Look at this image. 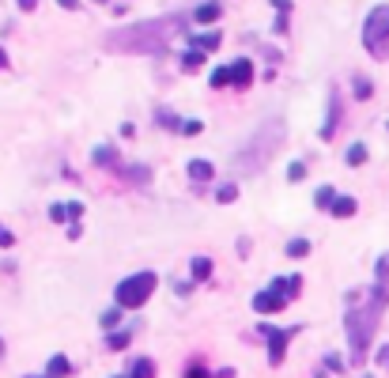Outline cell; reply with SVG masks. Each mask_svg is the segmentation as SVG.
Returning a JSON list of instances; mask_svg holds the SVG:
<instances>
[{
  "label": "cell",
  "mask_w": 389,
  "mask_h": 378,
  "mask_svg": "<svg viewBox=\"0 0 389 378\" xmlns=\"http://www.w3.org/2000/svg\"><path fill=\"white\" fill-rule=\"evenodd\" d=\"M185 27V15H159V19H140L121 30H110L106 46L121 53H167L170 38Z\"/></svg>",
  "instance_id": "obj_1"
},
{
  "label": "cell",
  "mask_w": 389,
  "mask_h": 378,
  "mask_svg": "<svg viewBox=\"0 0 389 378\" xmlns=\"http://www.w3.org/2000/svg\"><path fill=\"white\" fill-rule=\"evenodd\" d=\"M386 303H389V287L378 280V284L367 292V303L348 307L344 329H348V344H352V367L367 363V348H370V341H374V333H378V321H382V314H386Z\"/></svg>",
  "instance_id": "obj_2"
},
{
  "label": "cell",
  "mask_w": 389,
  "mask_h": 378,
  "mask_svg": "<svg viewBox=\"0 0 389 378\" xmlns=\"http://www.w3.org/2000/svg\"><path fill=\"white\" fill-rule=\"evenodd\" d=\"M280 140H283V125H280V122H269V125L261 129V133L254 136V140L246 144V148L238 151L234 167H238V171H249V174H254V171H261V167H265V159H269L272 151H276V144H280Z\"/></svg>",
  "instance_id": "obj_3"
},
{
  "label": "cell",
  "mask_w": 389,
  "mask_h": 378,
  "mask_svg": "<svg viewBox=\"0 0 389 378\" xmlns=\"http://www.w3.org/2000/svg\"><path fill=\"white\" fill-rule=\"evenodd\" d=\"M363 46L374 61H389V4H378L363 23Z\"/></svg>",
  "instance_id": "obj_4"
},
{
  "label": "cell",
  "mask_w": 389,
  "mask_h": 378,
  "mask_svg": "<svg viewBox=\"0 0 389 378\" xmlns=\"http://www.w3.org/2000/svg\"><path fill=\"white\" fill-rule=\"evenodd\" d=\"M155 284H159L155 272H136V276H125V280L117 284V307H121V310H140L144 303L151 299Z\"/></svg>",
  "instance_id": "obj_5"
},
{
  "label": "cell",
  "mask_w": 389,
  "mask_h": 378,
  "mask_svg": "<svg viewBox=\"0 0 389 378\" xmlns=\"http://www.w3.org/2000/svg\"><path fill=\"white\" fill-rule=\"evenodd\" d=\"M269 337V363L280 367L283 363V352H287V341L295 337V329H261Z\"/></svg>",
  "instance_id": "obj_6"
},
{
  "label": "cell",
  "mask_w": 389,
  "mask_h": 378,
  "mask_svg": "<svg viewBox=\"0 0 389 378\" xmlns=\"http://www.w3.org/2000/svg\"><path fill=\"white\" fill-rule=\"evenodd\" d=\"M269 292H276L280 299H287V303H291L298 292H303V276H295V272H291V276H276V280L269 284Z\"/></svg>",
  "instance_id": "obj_7"
},
{
  "label": "cell",
  "mask_w": 389,
  "mask_h": 378,
  "mask_svg": "<svg viewBox=\"0 0 389 378\" xmlns=\"http://www.w3.org/2000/svg\"><path fill=\"white\" fill-rule=\"evenodd\" d=\"M283 307H287V299H280L276 292H257L254 295V310L257 314H280Z\"/></svg>",
  "instance_id": "obj_8"
},
{
  "label": "cell",
  "mask_w": 389,
  "mask_h": 378,
  "mask_svg": "<svg viewBox=\"0 0 389 378\" xmlns=\"http://www.w3.org/2000/svg\"><path fill=\"white\" fill-rule=\"evenodd\" d=\"M227 68H231V84L234 87H249V84H254V61L238 57V61L227 64Z\"/></svg>",
  "instance_id": "obj_9"
},
{
  "label": "cell",
  "mask_w": 389,
  "mask_h": 378,
  "mask_svg": "<svg viewBox=\"0 0 389 378\" xmlns=\"http://www.w3.org/2000/svg\"><path fill=\"white\" fill-rule=\"evenodd\" d=\"M185 42H189L193 50L208 53V50H220V42H223V38H220V35H185Z\"/></svg>",
  "instance_id": "obj_10"
},
{
  "label": "cell",
  "mask_w": 389,
  "mask_h": 378,
  "mask_svg": "<svg viewBox=\"0 0 389 378\" xmlns=\"http://www.w3.org/2000/svg\"><path fill=\"white\" fill-rule=\"evenodd\" d=\"M336 129H340V99L333 95V99H329V122H325V129H321V140H333Z\"/></svg>",
  "instance_id": "obj_11"
},
{
  "label": "cell",
  "mask_w": 389,
  "mask_h": 378,
  "mask_svg": "<svg viewBox=\"0 0 389 378\" xmlns=\"http://www.w3.org/2000/svg\"><path fill=\"white\" fill-rule=\"evenodd\" d=\"M189 178L193 182H212L216 178V167L208 163V159H193V163H189Z\"/></svg>",
  "instance_id": "obj_12"
},
{
  "label": "cell",
  "mask_w": 389,
  "mask_h": 378,
  "mask_svg": "<svg viewBox=\"0 0 389 378\" xmlns=\"http://www.w3.org/2000/svg\"><path fill=\"white\" fill-rule=\"evenodd\" d=\"M223 15V4H216V0H208V4H200L197 12H193V19L197 23H216Z\"/></svg>",
  "instance_id": "obj_13"
},
{
  "label": "cell",
  "mask_w": 389,
  "mask_h": 378,
  "mask_svg": "<svg viewBox=\"0 0 389 378\" xmlns=\"http://www.w3.org/2000/svg\"><path fill=\"white\" fill-rule=\"evenodd\" d=\"M64 375H72L68 356H53V359H50V378H64Z\"/></svg>",
  "instance_id": "obj_14"
},
{
  "label": "cell",
  "mask_w": 389,
  "mask_h": 378,
  "mask_svg": "<svg viewBox=\"0 0 389 378\" xmlns=\"http://www.w3.org/2000/svg\"><path fill=\"white\" fill-rule=\"evenodd\" d=\"M129 378H155V363H151V359H136Z\"/></svg>",
  "instance_id": "obj_15"
},
{
  "label": "cell",
  "mask_w": 389,
  "mask_h": 378,
  "mask_svg": "<svg viewBox=\"0 0 389 378\" xmlns=\"http://www.w3.org/2000/svg\"><path fill=\"white\" fill-rule=\"evenodd\" d=\"M333 216H340V220L355 216V200H352V197H336V200H333Z\"/></svg>",
  "instance_id": "obj_16"
},
{
  "label": "cell",
  "mask_w": 389,
  "mask_h": 378,
  "mask_svg": "<svg viewBox=\"0 0 389 378\" xmlns=\"http://www.w3.org/2000/svg\"><path fill=\"white\" fill-rule=\"evenodd\" d=\"M200 64H205V53H200V50H189V53L182 57V68H185V72H200Z\"/></svg>",
  "instance_id": "obj_17"
},
{
  "label": "cell",
  "mask_w": 389,
  "mask_h": 378,
  "mask_svg": "<svg viewBox=\"0 0 389 378\" xmlns=\"http://www.w3.org/2000/svg\"><path fill=\"white\" fill-rule=\"evenodd\" d=\"M193 276L208 280V276H212V261H208V257H193Z\"/></svg>",
  "instance_id": "obj_18"
},
{
  "label": "cell",
  "mask_w": 389,
  "mask_h": 378,
  "mask_svg": "<svg viewBox=\"0 0 389 378\" xmlns=\"http://www.w3.org/2000/svg\"><path fill=\"white\" fill-rule=\"evenodd\" d=\"M287 254H291V257H306V254H310V243H306V238H291V243H287Z\"/></svg>",
  "instance_id": "obj_19"
},
{
  "label": "cell",
  "mask_w": 389,
  "mask_h": 378,
  "mask_svg": "<svg viewBox=\"0 0 389 378\" xmlns=\"http://www.w3.org/2000/svg\"><path fill=\"white\" fill-rule=\"evenodd\" d=\"M272 4H276V12H280V35H283V30H287V12H291V0H272Z\"/></svg>",
  "instance_id": "obj_20"
},
{
  "label": "cell",
  "mask_w": 389,
  "mask_h": 378,
  "mask_svg": "<svg viewBox=\"0 0 389 378\" xmlns=\"http://www.w3.org/2000/svg\"><path fill=\"white\" fill-rule=\"evenodd\" d=\"M363 159H367V148H363V144H352V148H348V163L359 167Z\"/></svg>",
  "instance_id": "obj_21"
},
{
  "label": "cell",
  "mask_w": 389,
  "mask_h": 378,
  "mask_svg": "<svg viewBox=\"0 0 389 378\" xmlns=\"http://www.w3.org/2000/svg\"><path fill=\"white\" fill-rule=\"evenodd\" d=\"M234 197H238V186H220L216 189V200H220V205H231Z\"/></svg>",
  "instance_id": "obj_22"
},
{
  "label": "cell",
  "mask_w": 389,
  "mask_h": 378,
  "mask_svg": "<svg viewBox=\"0 0 389 378\" xmlns=\"http://www.w3.org/2000/svg\"><path fill=\"white\" fill-rule=\"evenodd\" d=\"M129 341H133L129 333H110V341H106V344H110L113 352H121V348H129Z\"/></svg>",
  "instance_id": "obj_23"
},
{
  "label": "cell",
  "mask_w": 389,
  "mask_h": 378,
  "mask_svg": "<svg viewBox=\"0 0 389 378\" xmlns=\"http://www.w3.org/2000/svg\"><path fill=\"white\" fill-rule=\"evenodd\" d=\"M370 91H374V87H370V79L355 76V99H370Z\"/></svg>",
  "instance_id": "obj_24"
},
{
  "label": "cell",
  "mask_w": 389,
  "mask_h": 378,
  "mask_svg": "<svg viewBox=\"0 0 389 378\" xmlns=\"http://www.w3.org/2000/svg\"><path fill=\"white\" fill-rule=\"evenodd\" d=\"M113 155H117L113 148H99V151H95V163H99V167H113Z\"/></svg>",
  "instance_id": "obj_25"
},
{
  "label": "cell",
  "mask_w": 389,
  "mask_h": 378,
  "mask_svg": "<svg viewBox=\"0 0 389 378\" xmlns=\"http://www.w3.org/2000/svg\"><path fill=\"white\" fill-rule=\"evenodd\" d=\"M227 84H231V68L223 64V68H216V72H212V87H227Z\"/></svg>",
  "instance_id": "obj_26"
},
{
  "label": "cell",
  "mask_w": 389,
  "mask_h": 378,
  "mask_svg": "<svg viewBox=\"0 0 389 378\" xmlns=\"http://www.w3.org/2000/svg\"><path fill=\"white\" fill-rule=\"evenodd\" d=\"M314 200H318V208H333V200H336V193L333 189H318V197H314Z\"/></svg>",
  "instance_id": "obj_27"
},
{
  "label": "cell",
  "mask_w": 389,
  "mask_h": 378,
  "mask_svg": "<svg viewBox=\"0 0 389 378\" xmlns=\"http://www.w3.org/2000/svg\"><path fill=\"white\" fill-rule=\"evenodd\" d=\"M64 216H68V223H76L79 216H84V205H79V200H68V205H64Z\"/></svg>",
  "instance_id": "obj_28"
},
{
  "label": "cell",
  "mask_w": 389,
  "mask_h": 378,
  "mask_svg": "<svg viewBox=\"0 0 389 378\" xmlns=\"http://www.w3.org/2000/svg\"><path fill=\"white\" fill-rule=\"evenodd\" d=\"M306 178V163H291L287 167V182H303Z\"/></svg>",
  "instance_id": "obj_29"
},
{
  "label": "cell",
  "mask_w": 389,
  "mask_h": 378,
  "mask_svg": "<svg viewBox=\"0 0 389 378\" xmlns=\"http://www.w3.org/2000/svg\"><path fill=\"white\" fill-rule=\"evenodd\" d=\"M121 314H125V310H121V307L106 310V314H102V325H106V329H113V325H117V321H121Z\"/></svg>",
  "instance_id": "obj_30"
},
{
  "label": "cell",
  "mask_w": 389,
  "mask_h": 378,
  "mask_svg": "<svg viewBox=\"0 0 389 378\" xmlns=\"http://www.w3.org/2000/svg\"><path fill=\"white\" fill-rule=\"evenodd\" d=\"M200 129H205V122H197V117H193V122H185V125H182V133H185V136H197Z\"/></svg>",
  "instance_id": "obj_31"
},
{
  "label": "cell",
  "mask_w": 389,
  "mask_h": 378,
  "mask_svg": "<svg viewBox=\"0 0 389 378\" xmlns=\"http://www.w3.org/2000/svg\"><path fill=\"white\" fill-rule=\"evenodd\" d=\"M378 280H382V284L389 280V254L382 257V261H378Z\"/></svg>",
  "instance_id": "obj_32"
},
{
  "label": "cell",
  "mask_w": 389,
  "mask_h": 378,
  "mask_svg": "<svg viewBox=\"0 0 389 378\" xmlns=\"http://www.w3.org/2000/svg\"><path fill=\"white\" fill-rule=\"evenodd\" d=\"M325 367H329V371H344V359H340V356H329Z\"/></svg>",
  "instance_id": "obj_33"
},
{
  "label": "cell",
  "mask_w": 389,
  "mask_h": 378,
  "mask_svg": "<svg viewBox=\"0 0 389 378\" xmlns=\"http://www.w3.org/2000/svg\"><path fill=\"white\" fill-rule=\"evenodd\" d=\"M50 216H53L57 223H64V220H68V216H64V205H53V208H50Z\"/></svg>",
  "instance_id": "obj_34"
},
{
  "label": "cell",
  "mask_w": 389,
  "mask_h": 378,
  "mask_svg": "<svg viewBox=\"0 0 389 378\" xmlns=\"http://www.w3.org/2000/svg\"><path fill=\"white\" fill-rule=\"evenodd\" d=\"M12 243H15V238H12V231H8L4 223H0V246H12Z\"/></svg>",
  "instance_id": "obj_35"
},
{
  "label": "cell",
  "mask_w": 389,
  "mask_h": 378,
  "mask_svg": "<svg viewBox=\"0 0 389 378\" xmlns=\"http://www.w3.org/2000/svg\"><path fill=\"white\" fill-rule=\"evenodd\" d=\"M185 378H208V371H205V367H189V371H185Z\"/></svg>",
  "instance_id": "obj_36"
},
{
  "label": "cell",
  "mask_w": 389,
  "mask_h": 378,
  "mask_svg": "<svg viewBox=\"0 0 389 378\" xmlns=\"http://www.w3.org/2000/svg\"><path fill=\"white\" fill-rule=\"evenodd\" d=\"M61 8H68V12H76V8H79V0H61Z\"/></svg>",
  "instance_id": "obj_37"
},
{
  "label": "cell",
  "mask_w": 389,
  "mask_h": 378,
  "mask_svg": "<svg viewBox=\"0 0 389 378\" xmlns=\"http://www.w3.org/2000/svg\"><path fill=\"white\" fill-rule=\"evenodd\" d=\"M378 363H389V344H386L382 352H378Z\"/></svg>",
  "instance_id": "obj_38"
},
{
  "label": "cell",
  "mask_w": 389,
  "mask_h": 378,
  "mask_svg": "<svg viewBox=\"0 0 389 378\" xmlns=\"http://www.w3.org/2000/svg\"><path fill=\"white\" fill-rule=\"evenodd\" d=\"M35 4H38V0H19V8H23V12H30Z\"/></svg>",
  "instance_id": "obj_39"
},
{
  "label": "cell",
  "mask_w": 389,
  "mask_h": 378,
  "mask_svg": "<svg viewBox=\"0 0 389 378\" xmlns=\"http://www.w3.org/2000/svg\"><path fill=\"white\" fill-rule=\"evenodd\" d=\"M4 64H8V53H4V46H0V68H4Z\"/></svg>",
  "instance_id": "obj_40"
},
{
  "label": "cell",
  "mask_w": 389,
  "mask_h": 378,
  "mask_svg": "<svg viewBox=\"0 0 389 378\" xmlns=\"http://www.w3.org/2000/svg\"><path fill=\"white\" fill-rule=\"evenodd\" d=\"M0 359H4V337H0Z\"/></svg>",
  "instance_id": "obj_41"
},
{
  "label": "cell",
  "mask_w": 389,
  "mask_h": 378,
  "mask_svg": "<svg viewBox=\"0 0 389 378\" xmlns=\"http://www.w3.org/2000/svg\"><path fill=\"white\" fill-rule=\"evenodd\" d=\"M27 378H38V375H27Z\"/></svg>",
  "instance_id": "obj_42"
},
{
  "label": "cell",
  "mask_w": 389,
  "mask_h": 378,
  "mask_svg": "<svg viewBox=\"0 0 389 378\" xmlns=\"http://www.w3.org/2000/svg\"><path fill=\"white\" fill-rule=\"evenodd\" d=\"M99 4H106V0H99Z\"/></svg>",
  "instance_id": "obj_43"
},
{
  "label": "cell",
  "mask_w": 389,
  "mask_h": 378,
  "mask_svg": "<svg viewBox=\"0 0 389 378\" xmlns=\"http://www.w3.org/2000/svg\"><path fill=\"white\" fill-rule=\"evenodd\" d=\"M121 378H129V375H121Z\"/></svg>",
  "instance_id": "obj_44"
}]
</instances>
